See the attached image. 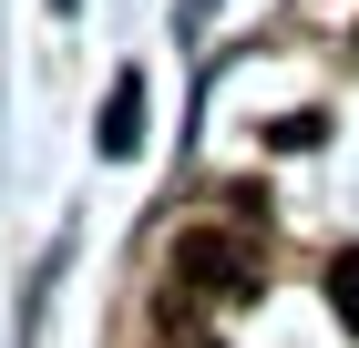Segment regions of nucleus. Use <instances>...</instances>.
Here are the masks:
<instances>
[{"instance_id":"f257e3e1","label":"nucleus","mask_w":359,"mask_h":348,"mask_svg":"<svg viewBox=\"0 0 359 348\" xmlns=\"http://www.w3.org/2000/svg\"><path fill=\"white\" fill-rule=\"evenodd\" d=\"M175 297H205V307H247L257 297V246L247 236H216V225H195V236H175Z\"/></svg>"},{"instance_id":"f03ea898","label":"nucleus","mask_w":359,"mask_h":348,"mask_svg":"<svg viewBox=\"0 0 359 348\" xmlns=\"http://www.w3.org/2000/svg\"><path fill=\"white\" fill-rule=\"evenodd\" d=\"M134 144H144V82L123 72V82H113V103H103V154H134Z\"/></svg>"},{"instance_id":"7ed1b4c3","label":"nucleus","mask_w":359,"mask_h":348,"mask_svg":"<svg viewBox=\"0 0 359 348\" xmlns=\"http://www.w3.org/2000/svg\"><path fill=\"white\" fill-rule=\"evenodd\" d=\"M329 307L349 318V338H359V246H339V256H329Z\"/></svg>"},{"instance_id":"20e7f679","label":"nucleus","mask_w":359,"mask_h":348,"mask_svg":"<svg viewBox=\"0 0 359 348\" xmlns=\"http://www.w3.org/2000/svg\"><path fill=\"white\" fill-rule=\"evenodd\" d=\"M175 348H216V338H175Z\"/></svg>"},{"instance_id":"39448f33","label":"nucleus","mask_w":359,"mask_h":348,"mask_svg":"<svg viewBox=\"0 0 359 348\" xmlns=\"http://www.w3.org/2000/svg\"><path fill=\"white\" fill-rule=\"evenodd\" d=\"M52 11H72V0H52Z\"/></svg>"}]
</instances>
